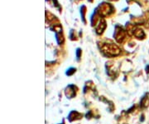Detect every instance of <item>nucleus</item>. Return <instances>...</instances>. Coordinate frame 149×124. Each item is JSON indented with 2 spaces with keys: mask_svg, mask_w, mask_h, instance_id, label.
Returning <instances> with one entry per match:
<instances>
[{
  "mask_svg": "<svg viewBox=\"0 0 149 124\" xmlns=\"http://www.w3.org/2000/svg\"><path fill=\"white\" fill-rule=\"evenodd\" d=\"M124 37H125L124 30H123V28H121L116 27V30H115V33H114V38H115L117 42L122 43Z\"/></svg>",
  "mask_w": 149,
  "mask_h": 124,
  "instance_id": "nucleus-2",
  "label": "nucleus"
},
{
  "mask_svg": "<svg viewBox=\"0 0 149 124\" xmlns=\"http://www.w3.org/2000/svg\"><path fill=\"white\" fill-rule=\"evenodd\" d=\"M66 95L69 98H72L76 96V91H74V87L73 85H70L67 87L66 90Z\"/></svg>",
  "mask_w": 149,
  "mask_h": 124,
  "instance_id": "nucleus-3",
  "label": "nucleus"
},
{
  "mask_svg": "<svg viewBox=\"0 0 149 124\" xmlns=\"http://www.w3.org/2000/svg\"><path fill=\"white\" fill-rule=\"evenodd\" d=\"M102 50L104 53H105L109 56H116L119 55L120 53L119 48L117 47L116 45L112 44V43H105L103 45Z\"/></svg>",
  "mask_w": 149,
  "mask_h": 124,
  "instance_id": "nucleus-1",
  "label": "nucleus"
},
{
  "mask_svg": "<svg viewBox=\"0 0 149 124\" xmlns=\"http://www.w3.org/2000/svg\"><path fill=\"white\" fill-rule=\"evenodd\" d=\"M81 50L78 48L76 50V58H77V60H79V58H81Z\"/></svg>",
  "mask_w": 149,
  "mask_h": 124,
  "instance_id": "nucleus-8",
  "label": "nucleus"
},
{
  "mask_svg": "<svg viewBox=\"0 0 149 124\" xmlns=\"http://www.w3.org/2000/svg\"><path fill=\"white\" fill-rule=\"evenodd\" d=\"M82 117L81 114H79V112H76V111H72L71 113H70V115H69L68 118H69V120H70L71 122L73 121V120H77V119H79Z\"/></svg>",
  "mask_w": 149,
  "mask_h": 124,
  "instance_id": "nucleus-4",
  "label": "nucleus"
},
{
  "mask_svg": "<svg viewBox=\"0 0 149 124\" xmlns=\"http://www.w3.org/2000/svg\"><path fill=\"white\" fill-rule=\"evenodd\" d=\"M105 28H106V23L104 22V19H102V20L100 19V22H99V25L97 26V28H96L97 33H102V32H103Z\"/></svg>",
  "mask_w": 149,
  "mask_h": 124,
  "instance_id": "nucleus-5",
  "label": "nucleus"
},
{
  "mask_svg": "<svg viewBox=\"0 0 149 124\" xmlns=\"http://www.w3.org/2000/svg\"><path fill=\"white\" fill-rule=\"evenodd\" d=\"M148 100H147V95H146V96H144L142 97V99L141 100V102H140V106L142 107H146L147 105H148Z\"/></svg>",
  "mask_w": 149,
  "mask_h": 124,
  "instance_id": "nucleus-6",
  "label": "nucleus"
},
{
  "mask_svg": "<svg viewBox=\"0 0 149 124\" xmlns=\"http://www.w3.org/2000/svg\"><path fill=\"white\" fill-rule=\"evenodd\" d=\"M74 72H76V68H69L66 72V75L68 76H71L73 73H74Z\"/></svg>",
  "mask_w": 149,
  "mask_h": 124,
  "instance_id": "nucleus-7",
  "label": "nucleus"
},
{
  "mask_svg": "<svg viewBox=\"0 0 149 124\" xmlns=\"http://www.w3.org/2000/svg\"><path fill=\"white\" fill-rule=\"evenodd\" d=\"M89 1H91V0H89Z\"/></svg>",
  "mask_w": 149,
  "mask_h": 124,
  "instance_id": "nucleus-9",
  "label": "nucleus"
}]
</instances>
